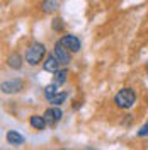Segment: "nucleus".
<instances>
[{
  "instance_id": "5",
  "label": "nucleus",
  "mask_w": 148,
  "mask_h": 150,
  "mask_svg": "<svg viewBox=\"0 0 148 150\" xmlns=\"http://www.w3.org/2000/svg\"><path fill=\"white\" fill-rule=\"evenodd\" d=\"M61 116H63V111L60 109V108H48L46 111H44V118H46L48 125H55L61 120Z\"/></svg>"
},
{
  "instance_id": "6",
  "label": "nucleus",
  "mask_w": 148,
  "mask_h": 150,
  "mask_svg": "<svg viewBox=\"0 0 148 150\" xmlns=\"http://www.w3.org/2000/svg\"><path fill=\"white\" fill-rule=\"evenodd\" d=\"M22 80H7V82H2V92L4 94H14V92H19L22 89Z\"/></svg>"
},
{
  "instance_id": "18",
  "label": "nucleus",
  "mask_w": 148,
  "mask_h": 150,
  "mask_svg": "<svg viewBox=\"0 0 148 150\" xmlns=\"http://www.w3.org/2000/svg\"><path fill=\"white\" fill-rule=\"evenodd\" d=\"M87 150H89V149H87Z\"/></svg>"
},
{
  "instance_id": "7",
  "label": "nucleus",
  "mask_w": 148,
  "mask_h": 150,
  "mask_svg": "<svg viewBox=\"0 0 148 150\" xmlns=\"http://www.w3.org/2000/svg\"><path fill=\"white\" fill-rule=\"evenodd\" d=\"M60 62H58V58H56L55 55H48V58L44 60V63H43V68L46 70V72H53V74H56L58 70H60Z\"/></svg>"
},
{
  "instance_id": "11",
  "label": "nucleus",
  "mask_w": 148,
  "mask_h": 150,
  "mask_svg": "<svg viewBox=\"0 0 148 150\" xmlns=\"http://www.w3.org/2000/svg\"><path fill=\"white\" fill-rule=\"evenodd\" d=\"M41 9H43V12H46V14L55 12V10L58 9V0H43Z\"/></svg>"
},
{
  "instance_id": "13",
  "label": "nucleus",
  "mask_w": 148,
  "mask_h": 150,
  "mask_svg": "<svg viewBox=\"0 0 148 150\" xmlns=\"http://www.w3.org/2000/svg\"><path fill=\"white\" fill-rule=\"evenodd\" d=\"M56 94H58V85H56V84H49V85L44 87V96H46L48 101H51Z\"/></svg>"
},
{
  "instance_id": "8",
  "label": "nucleus",
  "mask_w": 148,
  "mask_h": 150,
  "mask_svg": "<svg viewBox=\"0 0 148 150\" xmlns=\"http://www.w3.org/2000/svg\"><path fill=\"white\" fill-rule=\"evenodd\" d=\"M7 65L10 68H14V70H19L22 67V56L19 55V53H10L7 56Z\"/></svg>"
},
{
  "instance_id": "12",
  "label": "nucleus",
  "mask_w": 148,
  "mask_h": 150,
  "mask_svg": "<svg viewBox=\"0 0 148 150\" xmlns=\"http://www.w3.org/2000/svg\"><path fill=\"white\" fill-rule=\"evenodd\" d=\"M66 77H68V70H58L55 74V77H53V84L56 85H61V84H65L66 82Z\"/></svg>"
},
{
  "instance_id": "14",
  "label": "nucleus",
  "mask_w": 148,
  "mask_h": 150,
  "mask_svg": "<svg viewBox=\"0 0 148 150\" xmlns=\"http://www.w3.org/2000/svg\"><path fill=\"white\" fill-rule=\"evenodd\" d=\"M65 99H66V92H58V94L55 96V97H53V99L49 101V103L55 104V106H60V104L65 103Z\"/></svg>"
},
{
  "instance_id": "1",
  "label": "nucleus",
  "mask_w": 148,
  "mask_h": 150,
  "mask_svg": "<svg viewBox=\"0 0 148 150\" xmlns=\"http://www.w3.org/2000/svg\"><path fill=\"white\" fill-rule=\"evenodd\" d=\"M114 103L121 109H130L131 106H135V103H136V94L130 87H123L119 92L114 96Z\"/></svg>"
},
{
  "instance_id": "10",
  "label": "nucleus",
  "mask_w": 148,
  "mask_h": 150,
  "mask_svg": "<svg viewBox=\"0 0 148 150\" xmlns=\"http://www.w3.org/2000/svg\"><path fill=\"white\" fill-rule=\"evenodd\" d=\"M7 142L10 145H22L24 143V137L20 133H17V131L10 130V131H7Z\"/></svg>"
},
{
  "instance_id": "4",
  "label": "nucleus",
  "mask_w": 148,
  "mask_h": 150,
  "mask_svg": "<svg viewBox=\"0 0 148 150\" xmlns=\"http://www.w3.org/2000/svg\"><path fill=\"white\" fill-rule=\"evenodd\" d=\"M53 55L58 58V62H60L61 65H68V63L72 62V55H70V51H68L65 46H61V43H60V41H58V43L55 45Z\"/></svg>"
},
{
  "instance_id": "2",
  "label": "nucleus",
  "mask_w": 148,
  "mask_h": 150,
  "mask_svg": "<svg viewBox=\"0 0 148 150\" xmlns=\"http://www.w3.org/2000/svg\"><path fill=\"white\" fill-rule=\"evenodd\" d=\"M44 55H46V48H44V45L34 43V45H31V46L27 48V51H26V62H27L29 65L36 67V65H39V63L43 62Z\"/></svg>"
},
{
  "instance_id": "9",
  "label": "nucleus",
  "mask_w": 148,
  "mask_h": 150,
  "mask_svg": "<svg viewBox=\"0 0 148 150\" xmlns=\"http://www.w3.org/2000/svg\"><path fill=\"white\" fill-rule=\"evenodd\" d=\"M29 123H31V126L34 128V130H44V126H46V118L44 116H37V114H34V116H31V120H29Z\"/></svg>"
},
{
  "instance_id": "16",
  "label": "nucleus",
  "mask_w": 148,
  "mask_h": 150,
  "mask_svg": "<svg viewBox=\"0 0 148 150\" xmlns=\"http://www.w3.org/2000/svg\"><path fill=\"white\" fill-rule=\"evenodd\" d=\"M145 135H148V123L145 126H141V130L138 131V137H145Z\"/></svg>"
},
{
  "instance_id": "15",
  "label": "nucleus",
  "mask_w": 148,
  "mask_h": 150,
  "mask_svg": "<svg viewBox=\"0 0 148 150\" xmlns=\"http://www.w3.org/2000/svg\"><path fill=\"white\" fill-rule=\"evenodd\" d=\"M51 26H53V29H55V31H61V29L65 28V24H63V21H61V19H53Z\"/></svg>"
},
{
  "instance_id": "3",
  "label": "nucleus",
  "mask_w": 148,
  "mask_h": 150,
  "mask_svg": "<svg viewBox=\"0 0 148 150\" xmlns=\"http://www.w3.org/2000/svg\"><path fill=\"white\" fill-rule=\"evenodd\" d=\"M60 43H61V46H65L70 53H78L80 51V48H82V43H80V39L73 34H65V36L60 38Z\"/></svg>"
},
{
  "instance_id": "17",
  "label": "nucleus",
  "mask_w": 148,
  "mask_h": 150,
  "mask_svg": "<svg viewBox=\"0 0 148 150\" xmlns=\"http://www.w3.org/2000/svg\"><path fill=\"white\" fill-rule=\"evenodd\" d=\"M147 74H148V65H147Z\"/></svg>"
}]
</instances>
